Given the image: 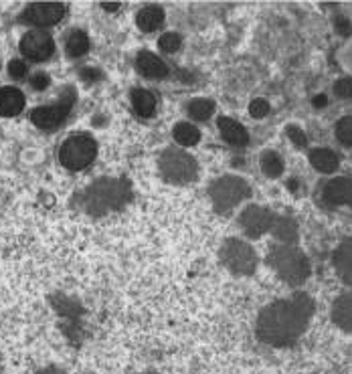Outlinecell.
Segmentation results:
<instances>
[{
    "label": "cell",
    "mask_w": 352,
    "mask_h": 374,
    "mask_svg": "<svg viewBox=\"0 0 352 374\" xmlns=\"http://www.w3.org/2000/svg\"><path fill=\"white\" fill-rule=\"evenodd\" d=\"M21 53L35 61V63H42L49 57L55 53V41L51 35H47L45 30H30L23 39H21Z\"/></svg>",
    "instance_id": "10"
},
{
    "label": "cell",
    "mask_w": 352,
    "mask_h": 374,
    "mask_svg": "<svg viewBox=\"0 0 352 374\" xmlns=\"http://www.w3.org/2000/svg\"><path fill=\"white\" fill-rule=\"evenodd\" d=\"M336 30H339V35H342V37H351L352 27L351 23H348V18L339 16V18H336Z\"/></svg>",
    "instance_id": "33"
},
{
    "label": "cell",
    "mask_w": 352,
    "mask_h": 374,
    "mask_svg": "<svg viewBox=\"0 0 352 374\" xmlns=\"http://www.w3.org/2000/svg\"><path fill=\"white\" fill-rule=\"evenodd\" d=\"M285 134H288V138L292 140L294 144H296L297 148H306L308 146V138H306V132L300 128V125L290 124L285 128Z\"/></svg>",
    "instance_id": "28"
},
{
    "label": "cell",
    "mask_w": 352,
    "mask_h": 374,
    "mask_svg": "<svg viewBox=\"0 0 352 374\" xmlns=\"http://www.w3.org/2000/svg\"><path fill=\"white\" fill-rule=\"evenodd\" d=\"M334 267L339 269V273L352 278V239H344L339 245V249L334 251Z\"/></svg>",
    "instance_id": "21"
},
{
    "label": "cell",
    "mask_w": 352,
    "mask_h": 374,
    "mask_svg": "<svg viewBox=\"0 0 352 374\" xmlns=\"http://www.w3.org/2000/svg\"><path fill=\"white\" fill-rule=\"evenodd\" d=\"M310 164L318 172H324V174H332L336 168H339V156L332 152V150H326V148H316L310 152Z\"/></svg>",
    "instance_id": "19"
},
{
    "label": "cell",
    "mask_w": 352,
    "mask_h": 374,
    "mask_svg": "<svg viewBox=\"0 0 352 374\" xmlns=\"http://www.w3.org/2000/svg\"><path fill=\"white\" fill-rule=\"evenodd\" d=\"M132 106H134V110L138 115L142 118H150V115H154L156 111V97L152 91H148V89H134L132 91Z\"/></svg>",
    "instance_id": "20"
},
{
    "label": "cell",
    "mask_w": 352,
    "mask_h": 374,
    "mask_svg": "<svg viewBox=\"0 0 352 374\" xmlns=\"http://www.w3.org/2000/svg\"><path fill=\"white\" fill-rule=\"evenodd\" d=\"M312 103H314V108H324L326 103H328V99H326V96H316Z\"/></svg>",
    "instance_id": "35"
},
{
    "label": "cell",
    "mask_w": 352,
    "mask_h": 374,
    "mask_svg": "<svg viewBox=\"0 0 352 374\" xmlns=\"http://www.w3.org/2000/svg\"><path fill=\"white\" fill-rule=\"evenodd\" d=\"M75 106V89L73 87H67L59 101L53 103V106H42V108H37V110L30 111V122L41 128V130H55L59 125L65 122V118L69 115L71 108Z\"/></svg>",
    "instance_id": "8"
},
{
    "label": "cell",
    "mask_w": 352,
    "mask_h": 374,
    "mask_svg": "<svg viewBox=\"0 0 352 374\" xmlns=\"http://www.w3.org/2000/svg\"><path fill=\"white\" fill-rule=\"evenodd\" d=\"M98 156V144L89 136H71L63 142L59 150V160L61 164L69 170H84Z\"/></svg>",
    "instance_id": "7"
},
{
    "label": "cell",
    "mask_w": 352,
    "mask_h": 374,
    "mask_svg": "<svg viewBox=\"0 0 352 374\" xmlns=\"http://www.w3.org/2000/svg\"><path fill=\"white\" fill-rule=\"evenodd\" d=\"M212 111H215V101L212 99L200 97V99H195V101L188 103V113L195 120H209L212 115Z\"/></svg>",
    "instance_id": "25"
},
{
    "label": "cell",
    "mask_w": 352,
    "mask_h": 374,
    "mask_svg": "<svg viewBox=\"0 0 352 374\" xmlns=\"http://www.w3.org/2000/svg\"><path fill=\"white\" fill-rule=\"evenodd\" d=\"M314 316V302L306 293H294L292 298L278 300L261 310L255 334L268 346H290L306 332Z\"/></svg>",
    "instance_id": "1"
},
{
    "label": "cell",
    "mask_w": 352,
    "mask_h": 374,
    "mask_svg": "<svg viewBox=\"0 0 352 374\" xmlns=\"http://www.w3.org/2000/svg\"><path fill=\"white\" fill-rule=\"evenodd\" d=\"M334 94L342 99H351L352 97V79L351 77H344V79H339L334 84Z\"/></svg>",
    "instance_id": "30"
},
{
    "label": "cell",
    "mask_w": 352,
    "mask_h": 374,
    "mask_svg": "<svg viewBox=\"0 0 352 374\" xmlns=\"http://www.w3.org/2000/svg\"><path fill=\"white\" fill-rule=\"evenodd\" d=\"M65 16V6L61 2H35L28 4L21 14V23L35 27H53Z\"/></svg>",
    "instance_id": "9"
},
{
    "label": "cell",
    "mask_w": 352,
    "mask_h": 374,
    "mask_svg": "<svg viewBox=\"0 0 352 374\" xmlns=\"http://www.w3.org/2000/svg\"><path fill=\"white\" fill-rule=\"evenodd\" d=\"M146 374H154V373H146Z\"/></svg>",
    "instance_id": "38"
},
{
    "label": "cell",
    "mask_w": 352,
    "mask_h": 374,
    "mask_svg": "<svg viewBox=\"0 0 352 374\" xmlns=\"http://www.w3.org/2000/svg\"><path fill=\"white\" fill-rule=\"evenodd\" d=\"M273 221H276V212L263 207H257V205H251L241 212V225L251 239L269 233Z\"/></svg>",
    "instance_id": "11"
},
{
    "label": "cell",
    "mask_w": 352,
    "mask_h": 374,
    "mask_svg": "<svg viewBox=\"0 0 352 374\" xmlns=\"http://www.w3.org/2000/svg\"><path fill=\"white\" fill-rule=\"evenodd\" d=\"M219 257L229 271L235 276H251L257 267V255L251 245L241 239H227L221 245Z\"/></svg>",
    "instance_id": "6"
},
{
    "label": "cell",
    "mask_w": 352,
    "mask_h": 374,
    "mask_svg": "<svg viewBox=\"0 0 352 374\" xmlns=\"http://www.w3.org/2000/svg\"><path fill=\"white\" fill-rule=\"evenodd\" d=\"M79 75H81V79L87 81V84H96L99 77H101V73L98 69H81Z\"/></svg>",
    "instance_id": "34"
},
{
    "label": "cell",
    "mask_w": 352,
    "mask_h": 374,
    "mask_svg": "<svg viewBox=\"0 0 352 374\" xmlns=\"http://www.w3.org/2000/svg\"><path fill=\"white\" fill-rule=\"evenodd\" d=\"M101 6H103V11H118L120 8V2H101Z\"/></svg>",
    "instance_id": "37"
},
{
    "label": "cell",
    "mask_w": 352,
    "mask_h": 374,
    "mask_svg": "<svg viewBox=\"0 0 352 374\" xmlns=\"http://www.w3.org/2000/svg\"><path fill=\"white\" fill-rule=\"evenodd\" d=\"M89 51V37L84 30H73L67 37V53L71 57H81Z\"/></svg>",
    "instance_id": "24"
},
{
    "label": "cell",
    "mask_w": 352,
    "mask_h": 374,
    "mask_svg": "<svg viewBox=\"0 0 352 374\" xmlns=\"http://www.w3.org/2000/svg\"><path fill=\"white\" fill-rule=\"evenodd\" d=\"M130 196H132V191L126 181L101 178L81 194V207L89 215H106L110 210L124 207L130 200Z\"/></svg>",
    "instance_id": "2"
},
{
    "label": "cell",
    "mask_w": 352,
    "mask_h": 374,
    "mask_svg": "<svg viewBox=\"0 0 352 374\" xmlns=\"http://www.w3.org/2000/svg\"><path fill=\"white\" fill-rule=\"evenodd\" d=\"M8 75H11L13 79H23V77L27 75V65H25L23 61L14 59V61L8 63Z\"/></svg>",
    "instance_id": "31"
},
{
    "label": "cell",
    "mask_w": 352,
    "mask_h": 374,
    "mask_svg": "<svg viewBox=\"0 0 352 374\" xmlns=\"http://www.w3.org/2000/svg\"><path fill=\"white\" fill-rule=\"evenodd\" d=\"M249 196V184L239 176H221L212 182L211 200L219 215H225Z\"/></svg>",
    "instance_id": "5"
},
{
    "label": "cell",
    "mask_w": 352,
    "mask_h": 374,
    "mask_svg": "<svg viewBox=\"0 0 352 374\" xmlns=\"http://www.w3.org/2000/svg\"><path fill=\"white\" fill-rule=\"evenodd\" d=\"M37 374H65V370H61V368H57V366H47V368H42L41 373Z\"/></svg>",
    "instance_id": "36"
},
{
    "label": "cell",
    "mask_w": 352,
    "mask_h": 374,
    "mask_svg": "<svg viewBox=\"0 0 352 374\" xmlns=\"http://www.w3.org/2000/svg\"><path fill=\"white\" fill-rule=\"evenodd\" d=\"M136 25L144 33H154L164 25V11L156 4L144 6L140 13L136 14Z\"/></svg>",
    "instance_id": "17"
},
{
    "label": "cell",
    "mask_w": 352,
    "mask_h": 374,
    "mask_svg": "<svg viewBox=\"0 0 352 374\" xmlns=\"http://www.w3.org/2000/svg\"><path fill=\"white\" fill-rule=\"evenodd\" d=\"M269 265L276 269V273L290 285H302L310 278V264L306 255L294 245H278L269 251Z\"/></svg>",
    "instance_id": "3"
},
{
    "label": "cell",
    "mask_w": 352,
    "mask_h": 374,
    "mask_svg": "<svg viewBox=\"0 0 352 374\" xmlns=\"http://www.w3.org/2000/svg\"><path fill=\"white\" fill-rule=\"evenodd\" d=\"M259 164H261V170L266 172V176H269V178H278V176L283 174V160L280 158V154L271 152V150L261 154Z\"/></svg>",
    "instance_id": "23"
},
{
    "label": "cell",
    "mask_w": 352,
    "mask_h": 374,
    "mask_svg": "<svg viewBox=\"0 0 352 374\" xmlns=\"http://www.w3.org/2000/svg\"><path fill=\"white\" fill-rule=\"evenodd\" d=\"M181 45H183V39H181L178 33H166V35H162L160 41H158V47H160L164 53H176V51L181 49Z\"/></svg>",
    "instance_id": "27"
},
{
    "label": "cell",
    "mask_w": 352,
    "mask_h": 374,
    "mask_svg": "<svg viewBox=\"0 0 352 374\" xmlns=\"http://www.w3.org/2000/svg\"><path fill=\"white\" fill-rule=\"evenodd\" d=\"M217 125H219V132H221V136H223L225 142L233 144V146H247L249 134L239 122H235L231 118H219Z\"/></svg>",
    "instance_id": "16"
},
{
    "label": "cell",
    "mask_w": 352,
    "mask_h": 374,
    "mask_svg": "<svg viewBox=\"0 0 352 374\" xmlns=\"http://www.w3.org/2000/svg\"><path fill=\"white\" fill-rule=\"evenodd\" d=\"M158 168H160L162 178L166 182H174V184H186L198 176L197 160L178 148H169L160 154Z\"/></svg>",
    "instance_id": "4"
},
{
    "label": "cell",
    "mask_w": 352,
    "mask_h": 374,
    "mask_svg": "<svg viewBox=\"0 0 352 374\" xmlns=\"http://www.w3.org/2000/svg\"><path fill=\"white\" fill-rule=\"evenodd\" d=\"M49 84H51V79H49V75H47V73H35V75L30 77V85H33V89H37V91L47 89Z\"/></svg>",
    "instance_id": "32"
},
{
    "label": "cell",
    "mask_w": 352,
    "mask_h": 374,
    "mask_svg": "<svg viewBox=\"0 0 352 374\" xmlns=\"http://www.w3.org/2000/svg\"><path fill=\"white\" fill-rule=\"evenodd\" d=\"M324 200L328 205H348L352 208V181L348 176H336L326 184Z\"/></svg>",
    "instance_id": "12"
},
{
    "label": "cell",
    "mask_w": 352,
    "mask_h": 374,
    "mask_svg": "<svg viewBox=\"0 0 352 374\" xmlns=\"http://www.w3.org/2000/svg\"><path fill=\"white\" fill-rule=\"evenodd\" d=\"M172 136H174V140H176L181 146H195V144H198V140H200V132H198L193 124L181 122V124L174 125Z\"/></svg>",
    "instance_id": "22"
},
{
    "label": "cell",
    "mask_w": 352,
    "mask_h": 374,
    "mask_svg": "<svg viewBox=\"0 0 352 374\" xmlns=\"http://www.w3.org/2000/svg\"><path fill=\"white\" fill-rule=\"evenodd\" d=\"M336 138L340 144L352 148V115L342 118L339 124H336Z\"/></svg>",
    "instance_id": "26"
},
{
    "label": "cell",
    "mask_w": 352,
    "mask_h": 374,
    "mask_svg": "<svg viewBox=\"0 0 352 374\" xmlns=\"http://www.w3.org/2000/svg\"><path fill=\"white\" fill-rule=\"evenodd\" d=\"M25 110V96L16 87H2L0 89V115L14 118Z\"/></svg>",
    "instance_id": "14"
},
{
    "label": "cell",
    "mask_w": 352,
    "mask_h": 374,
    "mask_svg": "<svg viewBox=\"0 0 352 374\" xmlns=\"http://www.w3.org/2000/svg\"><path fill=\"white\" fill-rule=\"evenodd\" d=\"M269 113V103L266 99H254L249 103V115L255 120H263Z\"/></svg>",
    "instance_id": "29"
},
{
    "label": "cell",
    "mask_w": 352,
    "mask_h": 374,
    "mask_svg": "<svg viewBox=\"0 0 352 374\" xmlns=\"http://www.w3.org/2000/svg\"><path fill=\"white\" fill-rule=\"evenodd\" d=\"M269 233L276 237L278 241H282L283 245H294V243H297V225L290 217L276 215V221L271 225Z\"/></svg>",
    "instance_id": "18"
},
{
    "label": "cell",
    "mask_w": 352,
    "mask_h": 374,
    "mask_svg": "<svg viewBox=\"0 0 352 374\" xmlns=\"http://www.w3.org/2000/svg\"><path fill=\"white\" fill-rule=\"evenodd\" d=\"M136 67L140 71L144 77H150V79H162L169 75V67L166 63L156 57L154 53H148V51H140L136 57Z\"/></svg>",
    "instance_id": "13"
},
{
    "label": "cell",
    "mask_w": 352,
    "mask_h": 374,
    "mask_svg": "<svg viewBox=\"0 0 352 374\" xmlns=\"http://www.w3.org/2000/svg\"><path fill=\"white\" fill-rule=\"evenodd\" d=\"M332 322L340 330L352 334V291H346L340 295L332 305Z\"/></svg>",
    "instance_id": "15"
}]
</instances>
